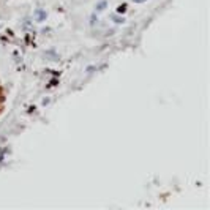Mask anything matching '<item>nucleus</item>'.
<instances>
[{
    "mask_svg": "<svg viewBox=\"0 0 210 210\" xmlns=\"http://www.w3.org/2000/svg\"><path fill=\"white\" fill-rule=\"evenodd\" d=\"M134 3H144V2H147V0H133Z\"/></svg>",
    "mask_w": 210,
    "mask_h": 210,
    "instance_id": "obj_6",
    "label": "nucleus"
},
{
    "mask_svg": "<svg viewBox=\"0 0 210 210\" xmlns=\"http://www.w3.org/2000/svg\"><path fill=\"white\" fill-rule=\"evenodd\" d=\"M106 6H108V2H106V0H101V2H98L95 5V10L100 13V11H104V8H106Z\"/></svg>",
    "mask_w": 210,
    "mask_h": 210,
    "instance_id": "obj_1",
    "label": "nucleus"
},
{
    "mask_svg": "<svg viewBox=\"0 0 210 210\" xmlns=\"http://www.w3.org/2000/svg\"><path fill=\"white\" fill-rule=\"evenodd\" d=\"M112 19H114V22H115V24H123V22H125V19H123V18H119V16H115V14L112 16Z\"/></svg>",
    "mask_w": 210,
    "mask_h": 210,
    "instance_id": "obj_3",
    "label": "nucleus"
},
{
    "mask_svg": "<svg viewBox=\"0 0 210 210\" xmlns=\"http://www.w3.org/2000/svg\"><path fill=\"white\" fill-rule=\"evenodd\" d=\"M98 19H97V16L95 14H92V18H90V25H95V22H97Z\"/></svg>",
    "mask_w": 210,
    "mask_h": 210,
    "instance_id": "obj_5",
    "label": "nucleus"
},
{
    "mask_svg": "<svg viewBox=\"0 0 210 210\" xmlns=\"http://www.w3.org/2000/svg\"><path fill=\"white\" fill-rule=\"evenodd\" d=\"M36 16H38V21L41 22V21H44V19H46V13H44V11H41V10H38V11H36Z\"/></svg>",
    "mask_w": 210,
    "mask_h": 210,
    "instance_id": "obj_2",
    "label": "nucleus"
},
{
    "mask_svg": "<svg viewBox=\"0 0 210 210\" xmlns=\"http://www.w3.org/2000/svg\"><path fill=\"white\" fill-rule=\"evenodd\" d=\"M125 11H126V5H125V3H122V5L117 6V13H125Z\"/></svg>",
    "mask_w": 210,
    "mask_h": 210,
    "instance_id": "obj_4",
    "label": "nucleus"
}]
</instances>
